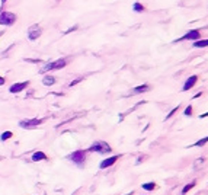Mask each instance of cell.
<instances>
[{
  "instance_id": "20",
  "label": "cell",
  "mask_w": 208,
  "mask_h": 195,
  "mask_svg": "<svg viewBox=\"0 0 208 195\" xmlns=\"http://www.w3.org/2000/svg\"><path fill=\"white\" fill-rule=\"evenodd\" d=\"M83 79H84V77H77L76 80H72L70 83H68V88H73V86H76V84H77V83H80Z\"/></svg>"
},
{
  "instance_id": "8",
  "label": "cell",
  "mask_w": 208,
  "mask_h": 195,
  "mask_svg": "<svg viewBox=\"0 0 208 195\" xmlns=\"http://www.w3.org/2000/svg\"><path fill=\"white\" fill-rule=\"evenodd\" d=\"M28 86H29V82H28V80H26V82L13 83L10 88H9V92H10V93H19V92H22V90H25Z\"/></svg>"
},
{
  "instance_id": "11",
  "label": "cell",
  "mask_w": 208,
  "mask_h": 195,
  "mask_svg": "<svg viewBox=\"0 0 208 195\" xmlns=\"http://www.w3.org/2000/svg\"><path fill=\"white\" fill-rule=\"evenodd\" d=\"M31 160L32 162H41V160H48V157L44 151H35L32 155V157H31Z\"/></svg>"
},
{
  "instance_id": "13",
  "label": "cell",
  "mask_w": 208,
  "mask_h": 195,
  "mask_svg": "<svg viewBox=\"0 0 208 195\" xmlns=\"http://www.w3.org/2000/svg\"><path fill=\"white\" fill-rule=\"evenodd\" d=\"M150 90V86L149 84H141V86H137V88L132 89V93L134 95H138V93H143V92H149Z\"/></svg>"
},
{
  "instance_id": "26",
  "label": "cell",
  "mask_w": 208,
  "mask_h": 195,
  "mask_svg": "<svg viewBox=\"0 0 208 195\" xmlns=\"http://www.w3.org/2000/svg\"><path fill=\"white\" fill-rule=\"evenodd\" d=\"M205 117H208V112H205V114H201V115H199V118H205Z\"/></svg>"
},
{
  "instance_id": "4",
  "label": "cell",
  "mask_w": 208,
  "mask_h": 195,
  "mask_svg": "<svg viewBox=\"0 0 208 195\" xmlns=\"http://www.w3.org/2000/svg\"><path fill=\"white\" fill-rule=\"evenodd\" d=\"M45 119L42 118H31V119H22L19 121V127L20 128H24V130H31V128H36L39 127Z\"/></svg>"
},
{
  "instance_id": "10",
  "label": "cell",
  "mask_w": 208,
  "mask_h": 195,
  "mask_svg": "<svg viewBox=\"0 0 208 195\" xmlns=\"http://www.w3.org/2000/svg\"><path fill=\"white\" fill-rule=\"evenodd\" d=\"M198 82V76H191L189 79H186V82H185V84H183V88H182V90L183 92H186V90H189V89H192L194 86H195V83Z\"/></svg>"
},
{
  "instance_id": "1",
  "label": "cell",
  "mask_w": 208,
  "mask_h": 195,
  "mask_svg": "<svg viewBox=\"0 0 208 195\" xmlns=\"http://www.w3.org/2000/svg\"><path fill=\"white\" fill-rule=\"evenodd\" d=\"M67 63H68L67 58H58L55 61H48L39 69V74H45V73H48L51 70H61L67 66Z\"/></svg>"
},
{
  "instance_id": "14",
  "label": "cell",
  "mask_w": 208,
  "mask_h": 195,
  "mask_svg": "<svg viewBox=\"0 0 208 195\" xmlns=\"http://www.w3.org/2000/svg\"><path fill=\"white\" fill-rule=\"evenodd\" d=\"M194 47L195 48H204V47H208V39H197L194 42Z\"/></svg>"
},
{
  "instance_id": "25",
  "label": "cell",
  "mask_w": 208,
  "mask_h": 195,
  "mask_svg": "<svg viewBox=\"0 0 208 195\" xmlns=\"http://www.w3.org/2000/svg\"><path fill=\"white\" fill-rule=\"evenodd\" d=\"M5 83H6V79H5L3 76H0V86H3Z\"/></svg>"
},
{
  "instance_id": "3",
  "label": "cell",
  "mask_w": 208,
  "mask_h": 195,
  "mask_svg": "<svg viewBox=\"0 0 208 195\" xmlns=\"http://www.w3.org/2000/svg\"><path fill=\"white\" fill-rule=\"evenodd\" d=\"M16 19L18 16L13 13V12H2L0 13V25H3V26H12L15 25L16 22Z\"/></svg>"
},
{
  "instance_id": "29",
  "label": "cell",
  "mask_w": 208,
  "mask_h": 195,
  "mask_svg": "<svg viewBox=\"0 0 208 195\" xmlns=\"http://www.w3.org/2000/svg\"><path fill=\"white\" fill-rule=\"evenodd\" d=\"M2 35H3V32H2V31H0V36H2Z\"/></svg>"
},
{
  "instance_id": "21",
  "label": "cell",
  "mask_w": 208,
  "mask_h": 195,
  "mask_svg": "<svg viewBox=\"0 0 208 195\" xmlns=\"http://www.w3.org/2000/svg\"><path fill=\"white\" fill-rule=\"evenodd\" d=\"M178 109H179V106H176V108H173V109H172V111H170V112H169V114L166 115V119H169L170 117H173V115H175V114L178 112Z\"/></svg>"
},
{
  "instance_id": "24",
  "label": "cell",
  "mask_w": 208,
  "mask_h": 195,
  "mask_svg": "<svg viewBox=\"0 0 208 195\" xmlns=\"http://www.w3.org/2000/svg\"><path fill=\"white\" fill-rule=\"evenodd\" d=\"M76 29H77V25L73 26V28H68V29H67L66 32H63V34H70V32H73V31H76Z\"/></svg>"
},
{
  "instance_id": "28",
  "label": "cell",
  "mask_w": 208,
  "mask_h": 195,
  "mask_svg": "<svg viewBox=\"0 0 208 195\" xmlns=\"http://www.w3.org/2000/svg\"><path fill=\"white\" fill-rule=\"evenodd\" d=\"M0 2H2V3H6V2H7V0H0Z\"/></svg>"
},
{
  "instance_id": "9",
  "label": "cell",
  "mask_w": 208,
  "mask_h": 195,
  "mask_svg": "<svg viewBox=\"0 0 208 195\" xmlns=\"http://www.w3.org/2000/svg\"><path fill=\"white\" fill-rule=\"evenodd\" d=\"M118 159H120V155L111 156V157H108V159L102 160V162H101V165H99V167H101V169H106V167H111L112 165H115V163H117V160H118Z\"/></svg>"
},
{
  "instance_id": "17",
  "label": "cell",
  "mask_w": 208,
  "mask_h": 195,
  "mask_svg": "<svg viewBox=\"0 0 208 195\" xmlns=\"http://www.w3.org/2000/svg\"><path fill=\"white\" fill-rule=\"evenodd\" d=\"M141 186H143V189H144V191H154L156 184H154V182H147V184H143Z\"/></svg>"
},
{
  "instance_id": "27",
  "label": "cell",
  "mask_w": 208,
  "mask_h": 195,
  "mask_svg": "<svg viewBox=\"0 0 208 195\" xmlns=\"http://www.w3.org/2000/svg\"><path fill=\"white\" fill-rule=\"evenodd\" d=\"M201 95H202V92H198V93H197V95H195V96H194V98H199V96H201Z\"/></svg>"
},
{
  "instance_id": "2",
  "label": "cell",
  "mask_w": 208,
  "mask_h": 195,
  "mask_svg": "<svg viewBox=\"0 0 208 195\" xmlns=\"http://www.w3.org/2000/svg\"><path fill=\"white\" fill-rule=\"evenodd\" d=\"M87 151H92V153H99V155H108V153H111V151H112V148H111V146L106 141H96V143H93L87 148Z\"/></svg>"
},
{
  "instance_id": "6",
  "label": "cell",
  "mask_w": 208,
  "mask_h": 195,
  "mask_svg": "<svg viewBox=\"0 0 208 195\" xmlns=\"http://www.w3.org/2000/svg\"><path fill=\"white\" fill-rule=\"evenodd\" d=\"M41 34H42V28H41L38 24L31 25V26L28 28V32H26V35H28V39H29V41H36V39L41 36Z\"/></svg>"
},
{
  "instance_id": "5",
  "label": "cell",
  "mask_w": 208,
  "mask_h": 195,
  "mask_svg": "<svg viewBox=\"0 0 208 195\" xmlns=\"http://www.w3.org/2000/svg\"><path fill=\"white\" fill-rule=\"evenodd\" d=\"M68 159H70L73 163H76L77 166H83L84 162H86V150H76V151H73V153L68 156Z\"/></svg>"
},
{
  "instance_id": "12",
  "label": "cell",
  "mask_w": 208,
  "mask_h": 195,
  "mask_svg": "<svg viewBox=\"0 0 208 195\" xmlns=\"http://www.w3.org/2000/svg\"><path fill=\"white\" fill-rule=\"evenodd\" d=\"M55 83V77L53 76V74H47L45 73V76H44V79H42V84H45V86H53Z\"/></svg>"
},
{
  "instance_id": "23",
  "label": "cell",
  "mask_w": 208,
  "mask_h": 195,
  "mask_svg": "<svg viewBox=\"0 0 208 195\" xmlns=\"http://www.w3.org/2000/svg\"><path fill=\"white\" fill-rule=\"evenodd\" d=\"M186 117H191L192 115V106L189 105V106H186V109H185V112H183Z\"/></svg>"
},
{
  "instance_id": "19",
  "label": "cell",
  "mask_w": 208,
  "mask_h": 195,
  "mask_svg": "<svg viewBox=\"0 0 208 195\" xmlns=\"http://www.w3.org/2000/svg\"><path fill=\"white\" fill-rule=\"evenodd\" d=\"M132 9H134V12H138V13H141V12L144 10V6H143L141 3H138V2H135V3L132 5Z\"/></svg>"
},
{
  "instance_id": "18",
  "label": "cell",
  "mask_w": 208,
  "mask_h": 195,
  "mask_svg": "<svg viewBox=\"0 0 208 195\" xmlns=\"http://www.w3.org/2000/svg\"><path fill=\"white\" fill-rule=\"evenodd\" d=\"M207 143H208V136L204 137V138H201V140H198V141H195L194 146H195V147H202V146H205Z\"/></svg>"
},
{
  "instance_id": "22",
  "label": "cell",
  "mask_w": 208,
  "mask_h": 195,
  "mask_svg": "<svg viewBox=\"0 0 208 195\" xmlns=\"http://www.w3.org/2000/svg\"><path fill=\"white\" fill-rule=\"evenodd\" d=\"M26 63H34V64H38V63H42L39 58H25Z\"/></svg>"
},
{
  "instance_id": "15",
  "label": "cell",
  "mask_w": 208,
  "mask_h": 195,
  "mask_svg": "<svg viewBox=\"0 0 208 195\" xmlns=\"http://www.w3.org/2000/svg\"><path fill=\"white\" fill-rule=\"evenodd\" d=\"M195 185H197V181H194V182H191V184H188V185H185L183 189H182V195H186V194H188V192H189Z\"/></svg>"
},
{
  "instance_id": "16",
  "label": "cell",
  "mask_w": 208,
  "mask_h": 195,
  "mask_svg": "<svg viewBox=\"0 0 208 195\" xmlns=\"http://www.w3.org/2000/svg\"><path fill=\"white\" fill-rule=\"evenodd\" d=\"M10 137H13V133H12V131H5V133L0 134V141H6V140H9Z\"/></svg>"
},
{
  "instance_id": "7",
  "label": "cell",
  "mask_w": 208,
  "mask_h": 195,
  "mask_svg": "<svg viewBox=\"0 0 208 195\" xmlns=\"http://www.w3.org/2000/svg\"><path fill=\"white\" fill-rule=\"evenodd\" d=\"M201 38V32L198 31V29H192V31H189V32H186L183 36H180L178 41H197V39H199ZM178 41H175V42H178Z\"/></svg>"
}]
</instances>
